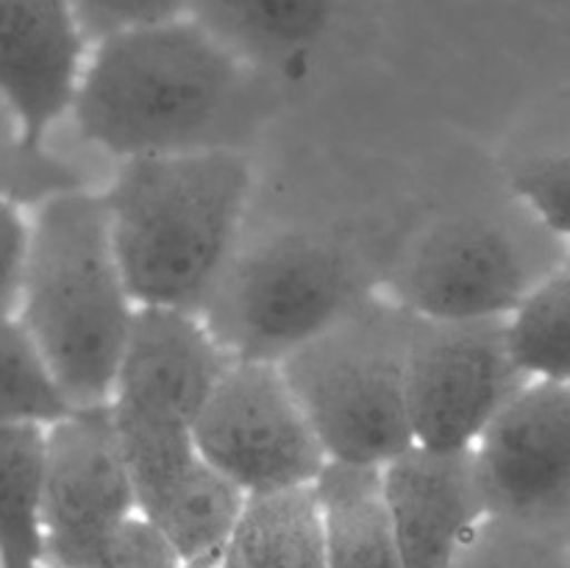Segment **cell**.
<instances>
[{"instance_id":"obj_1","label":"cell","mask_w":570,"mask_h":568,"mask_svg":"<svg viewBox=\"0 0 570 568\" xmlns=\"http://www.w3.org/2000/svg\"><path fill=\"white\" fill-rule=\"evenodd\" d=\"M262 106L259 72L178 17L95 42L70 111L87 143L126 161L237 148Z\"/></svg>"},{"instance_id":"obj_2","label":"cell","mask_w":570,"mask_h":568,"mask_svg":"<svg viewBox=\"0 0 570 568\" xmlns=\"http://www.w3.org/2000/svg\"><path fill=\"white\" fill-rule=\"evenodd\" d=\"M250 189L239 148L122 161L100 200L134 304L200 315L237 254Z\"/></svg>"},{"instance_id":"obj_3","label":"cell","mask_w":570,"mask_h":568,"mask_svg":"<svg viewBox=\"0 0 570 568\" xmlns=\"http://www.w3.org/2000/svg\"><path fill=\"white\" fill-rule=\"evenodd\" d=\"M134 310L100 195L81 187L37 206L14 317L67 407L109 401Z\"/></svg>"},{"instance_id":"obj_4","label":"cell","mask_w":570,"mask_h":568,"mask_svg":"<svg viewBox=\"0 0 570 568\" xmlns=\"http://www.w3.org/2000/svg\"><path fill=\"white\" fill-rule=\"evenodd\" d=\"M410 326L404 306L371 293L278 362L326 460L382 468L412 445Z\"/></svg>"},{"instance_id":"obj_5","label":"cell","mask_w":570,"mask_h":568,"mask_svg":"<svg viewBox=\"0 0 570 568\" xmlns=\"http://www.w3.org/2000/svg\"><path fill=\"white\" fill-rule=\"evenodd\" d=\"M367 295L371 278L354 248L289 228L237 248L200 317L232 360L282 362Z\"/></svg>"},{"instance_id":"obj_6","label":"cell","mask_w":570,"mask_h":568,"mask_svg":"<svg viewBox=\"0 0 570 568\" xmlns=\"http://www.w3.org/2000/svg\"><path fill=\"white\" fill-rule=\"evenodd\" d=\"M499 217L456 215L417 234L390 271L393 301L426 321H501L551 267Z\"/></svg>"},{"instance_id":"obj_7","label":"cell","mask_w":570,"mask_h":568,"mask_svg":"<svg viewBox=\"0 0 570 568\" xmlns=\"http://www.w3.org/2000/svg\"><path fill=\"white\" fill-rule=\"evenodd\" d=\"M200 460L245 496L312 484L321 443L278 362L232 360L193 423Z\"/></svg>"},{"instance_id":"obj_8","label":"cell","mask_w":570,"mask_h":568,"mask_svg":"<svg viewBox=\"0 0 570 568\" xmlns=\"http://www.w3.org/2000/svg\"><path fill=\"white\" fill-rule=\"evenodd\" d=\"M527 384L512 365L501 321H426L412 315L406 343V421L412 443L471 449L501 407Z\"/></svg>"},{"instance_id":"obj_9","label":"cell","mask_w":570,"mask_h":568,"mask_svg":"<svg viewBox=\"0 0 570 568\" xmlns=\"http://www.w3.org/2000/svg\"><path fill=\"white\" fill-rule=\"evenodd\" d=\"M131 512L137 505L109 404L70 407L50 421L39 490L42 566L98 568L104 540Z\"/></svg>"},{"instance_id":"obj_10","label":"cell","mask_w":570,"mask_h":568,"mask_svg":"<svg viewBox=\"0 0 570 568\" xmlns=\"http://www.w3.org/2000/svg\"><path fill=\"white\" fill-rule=\"evenodd\" d=\"M490 516L568 523L570 382H527L471 445Z\"/></svg>"},{"instance_id":"obj_11","label":"cell","mask_w":570,"mask_h":568,"mask_svg":"<svg viewBox=\"0 0 570 568\" xmlns=\"http://www.w3.org/2000/svg\"><path fill=\"white\" fill-rule=\"evenodd\" d=\"M228 362L200 315L137 306L106 404L117 421L193 429Z\"/></svg>"},{"instance_id":"obj_12","label":"cell","mask_w":570,"mask_h":568,"mask_svg":"<svg viewBox=\"0 0 570 568\" xmlns=\"http://www.w3.org/2000/svg\"><path fill=\"white\" fill-rule=\"evenodd\" d=\"M404 568H449L490 516L471 449L406 445L379 468Z\"/></svg>"},{"instance_id":"obj_13","label":"cell","mask_w":570,"mask_h":568,"mask_svg":"<svg viewBox=\"0 0 570 568\" xmlns=\"http://www.w3.org/2000/svg\"><path fill=\"white\" fill-rule=\"evenodd\" d=\"M87 39L67 0H0V100L28 145L70 111Z\"/></svg>"},{"instance_id":"obj_14","label":"cell","mask_w":570,"mask_h":568,"mask_svg":"<svg viewBox=\"0 0 570 568\" xmlns=\"http://www.w3.org/2000/svg\"><path fill=\"white\" fill-rule=\"evenodd\" d=\"M340 0H187L189 20L254 72L304 61L332 31Z\"/></svg>"},{"instance_id":"obj_15","label":"cell","mask_w":570,"mask_h":568,"mask_svg":"<svg viewBox=\"0 0 570 568\" xmlns=\"http://www.w3.org/2000/svg\"><path fill=\"white\" fill-rule=\"evenodd\" d=\"M326 568H404L376 466L326 460L312 482Z\"/></svg>"},{"instance_id":"obj_16","label":"cell","mask_w":570,"mask_h":568,"mask_svg":"<svg viewBox=\"0 0 570 568\" xmlns=\"http://www.w3.org/2000/svg\"><path fill=\"white\" fill-rule=\"evenodd\" d=\"M217 568H326L312 484L245 496Z\"/></svg>"},{"instance_id":"obj_17","label":"cell","mask_w":570,"mask_h":568,"mask_svg":"<svg viewBox=\"0 0 570 568\" xmlns=\"http://www.w3.org/2000/svg\"><path fill=\"white\" fill-rule=\"evenodd\" d=\"M243 505V490L198 454L193 468L139 516L161 529L184 566L217 568Z\"/></svg>"},{"instance_id":"obj_18","label":"cell","mask_w":570,"mask_h":568,"mask_svg":"<svg viewBox=\"0 0 570 568\" xmlns=\"http://www.w3.org/2000/svg\"><path fill=\"white\" fill-rule=\"evenodd\" d=\"M42 423L0 421V568L42 566Z\"/></svg>"},{"instance_id":"obj_19","label":"cell","mask_w":570,"mask_h":568,"mask_svg":"<svg viewBox=\"0 0 570 568\" xmlns=\"http://www.w3.org/2000/svg\"><path fill=\"white\" fill-rule=\"evenodd\" d=\"M504 340L527 382H570V273L551 267L507 312Z\"/></svg>"},{"instance_id":"obj_20","label":"cell","mask_w":570,"mask_h":568,"mask_svg":"<svg viewBox=\"0 0 570 568\" xmlns=\"http://www.w3.org/2000/svg\"><path fill=\"white\" fill-rule=\"evenodd\" d=\"M449 568H570L568 523L488 516Z\"/></svg>"},{"instance_id":"obj_21","label":"cell","mask_w":570,"mask_h":568,"mask_svg":"<svg viewBox=\"0 0 570 568\" xmlns=\"http://www.w3.org/2000/svg\"><path fill=\"white\" fill-rule=\"evenodd\" d=\"M67 410L17 317H0V421L48 427Z\"/></svg>"},{"instance_id":"obj_22","label":"cell","mask_w":570,"mask_h":568,"mask_svg":"<svg viewBox=\"0 0 570 568\" xmlns=\"http://www.w3.org/2000/svg\"><path fill=\"white\" fill-rule=\"evenodd\" d=\"M83 178L76 165L50 154L45 145H28L20 134L0 137V200L26 206H42L56 195L81 189Z\"/></svg>"},{"instance_id":"obj_23","label":"cell","mask_w":570,"mask_h":568,"mask_svg":"<svg viewBox=\"0 0 570 568\" xmlns=\"http://www.w3.org/2000/svg\"><path fill=\"white\" fill-rule=\"evenodd\" d=\"M512 195L540 228L566 243L570 226V154L568 148L540 150L512 161L507 173Z\"/></svg>"},{"instance_id":"obj_24","label":"cell","mask_w":570,"mask_h":568,"mask_svg":"<svg viewBox=\"0 0 570 568\" xmlns=\"http://www.w3.org/2000/svg\"><path fill=\"white\" fill-rule=\"evenodd\" d=\"M87 45L187 14V0H67Z\"/></svg>"},{"instance_id":"obj_25","label":"cell","mask_w":570,"mask_h":568,"mask_svg":"<svg viewBox=\"0 0 570 568\" xmlns=\"http://www.w3.org/2000/svg\"><path fill=\"white\" fill-rule=\"evenodd\" d=\"M170 540L139 512L117 523L104 540L98 568H181Z\"/></svg>"},{"instance_id":"obj_26","label":"cell","mask_w":570,"mask_h":568,"mask_svg":"<svg viewBox=\"0 0 570 568\" xmlns=\"http://www.w3.org/2000/svg\"><path fill=\"white\" fill-rule=\"evenodd\" d=\"M28 234H31V223L22 217L20 206L0 200V317H14L20 306Z\"/></svg>"},{"instance_id":"obj_27","label":"cell","mask_w":570,"mask_h":568,"mask_svg":"<svg viewBox=\"0 0 570 568\" xmlns=\"http://www.w3.org/2000/svg\"><path fill=\"white\" fill-rule=\"evenodd\" d=\"M3 134H17V128H14V117H11L9 106L0 100V137H3Z\"/></svg>"},{"instance_id":"obj_28","label":"cell","mask_w":570,"mask_h":568,"mask_svg":"<svg viewBox=\"0 0 570 568\" xmlns=\"http://www.w3.org/2000/svg\"><path fill=\"white\" fill-rule=\"evenodd\" d=\"M181 568H212V566H181Z\"/></svg>"},{"instance_id":"obj_29","label":"cell","mask_w":570,"mask_h":568,"mask_svg":"<svg viewBox=\"0 0 570 568\" xmlns=\"http://www.w3.org/2000/svg\"><path fill=\"white\" fill-rule=\"evenodd\" d=\"M39 568H48V566H39Z\"/></svg>"}]
</instances>
